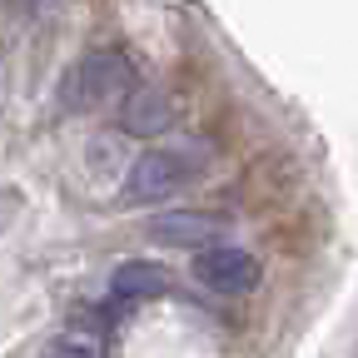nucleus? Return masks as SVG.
I'll return each instance as SVG.
<instances>
[{
    "label": "nucleus",
    "instance_id": "2",
    "mask_svg": "<svg viewBox=\"0 0 358 358\" xmlns=\"http://www.w3.org/2000/svg\"><path fill=\"white\" fill-rule=\"evenodd\" d=\"M204 169V150L194 145H169V150H145L124 174V204H159L179 194L189 179Z\"/></svg>",
    "mask_w": 358,
    "mask_h": 358
},
{
    "label": "nucleus",
    "instance_id": "1",
    "mask_svg": "<svg viewBox=\"0 0 358 358\" xmlns=\"http://www.w3.org/2000/svg\"><path fill=\"white\" fill-rule=\"evenodd\" d=\"M134 90V65L124 50H90L75 60V70H65L60 80V105L70 115H90V110H105L120 105Z\"/></svg>",
    "mask_w": 358,
    "mask_h": 358
},
{
    "label": "nucleus",
    "instance_id": "3",
    "mask_svg": "<svg viewBox=\"0 0 358 358\" xmlns=\"http://www.w3.org/2000/svg\"><path fill=\"white\" fill-rule=\"evenodd\" d=\"M194 279L204 284V289H214V294H254L259 289V279H264V268H259V259L249 254V249H239V244H209V249H199L194 254Z\"/></svg>",
    "mask_w": 358,
    "mask_h": 358
},
{
    "label": "nucleus",
    "instance_id": "4",
    "mask_svg": "<svg viewBox=\"0 0 358 358\" xmlns=\"http://www.w3.org/2000/svg\"><path fill=\"white\" fill-rule=\"evenodd\" d=\"M224 229H229V219L214 209H169L145 224V234L164 249H209V244H219Z\"/></svg>",
    "mask_w": 358,
    "mask_h": 358
},
{
    "label": "nucleus",
    "instance_id": "6",
    "mask_svg": "<svg viewBox=\"0 0 358 358\" xmlns=\"http://www.w3.org/2000/svg\"><path fill=\"white\" fill-rule=\"evenodd\" d=\"M159 294H169V268L164 264L124 259L110 274V299L115 303H145V299H159Z\"/></svg>",
    "mask_w": 358,
    "mask_h": 358
},
{
    "label": "nucleus",
    "instance_id": "5",
    "mask_svg": "<svg viewBox=\"0 0 358 358\" xmlns=\"http://www.w3.org/2000/svg\"><path fill=\"white\" fill-rule=\"evenodd\" d=\"M179 105L164 85H134L129 95L120 100V129L134 134V140H155V134H164L174 124Z\"/></svg>",
    "mask_w": 358,
    "mask_h": 358
},
{
    "label": "nucleus",
    "instance_id": "7",
    "mask_svg": "<svg viewBox=\"0 0 358 358\" xmlns=\"http://www.w3.org/2000/svg\"><path fill=\"white\" fill-rule=\"evenodd\" d=\"M40 358H100V343L95 338H80V334H60V338L45 343Z\"/></svg>",
    "mask_w": 358,
    "mask_h": 358
}]
</instances>
